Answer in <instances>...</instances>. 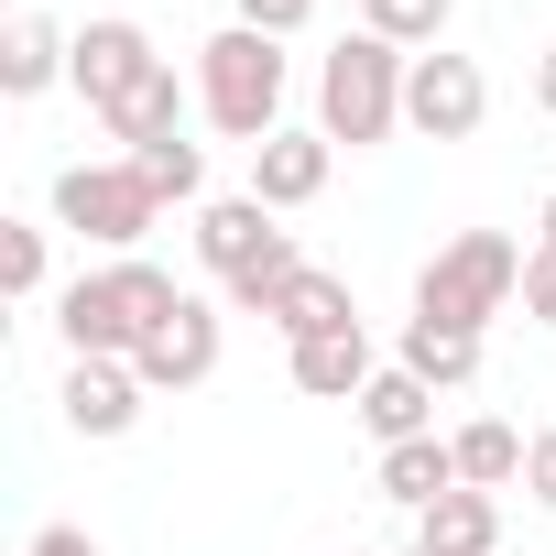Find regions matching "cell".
Instances as JSON below:
<instances>
[{
    "label": "cell",
    "instance_id": "obj_21",
    "mask_svg": "<svg viewBox=\"0 0 556 556\" xmlns=\"http://www.w3.org/2000/svg\"><path fill=\"white\" fill-rule=\"evenodd\" d=\"M175 131H186V88H175V66H164V77L110 121V142H121V153H142V142H175Z\"/></svg>",
    "mask_w": 556,
    "mask_h": 556
},
{
    "label": "cell",
    "instance_id": "obj_16",
    "mask_svg": "<svg viewBox=\"0 0 556 556\" xmlns=\"http://www.w3.org/2000/svg\"><path fill=\"white\" fill-rule=\"evenodd\" d=\"M273 328H285V339H328V328H361V295L339 285V273H295V285L285 295H273Z\"/></svg>",
    "mask_w": 556,
    "mask_h": 556
},
{
    "label": "cell",
    "instance_id": "obj_13",
    "mask_svg": "<svg viewBox=\"0 0 556 556\" xmlns=\"http://www.w3.org/2000/svg\"><path fill=\"white\" fill-rule=\"evenodd\" d=\"M502 545V491H447L415 513V556H491Z\"/></svg>",
    "mask_w": 556,
    "mask_h": 556
},
{
    "label": "cell",
    "instance_id": "obj_23",
    "mask_svg": "<svg viewBox=\"0 0 556 556\" xmlns=\"http://www.w3.org/2000/svg\"><path fill=\"white\" fill-rule=\"evenodd\" d=\"M306 12H317V0H229V23H240V34H273V45H295Z\"/></svg>",
    "mask_w": 556,
    "mask_h": 556
},
{
    "label": "cell",
    "instance_id": "obj_25",
    "mask_svg": "<svg viewBox=\"0 0 556 556\" xmlns=\"http://www.w3.org/2000/svg\"><path fill=\"white\" fill-rule=\"evenodd\" d=\"M523 491H534V502H545V513H556V426H545V437H534V447H523Z\"/></svg>",
    "mask_w": 556,
    "mask_h": 556
},
{
    "label": "cell",
    "instance_id": "obj_17",
    "mask_svg": "<svg viewBox=\"0 0 556 556\" xmlns=\"http://www.w3.org/2000/svg\"><path fill=\"white\" fill-rule=\"evenodd\" d=\"M447 447H458V480H469V491H513V480H523V447H534V437H513L502 415H480V426H458Z\"/></svg>",
    "mask_w": 556,
    "mask_h": 556
},
{
    "label": "cell",
    "instance_id": "obj_15",
    "mask_svg": "<svg viewBox=\"0 0 556 556\" xmlns=\"http://www.w3.org/2000/svg\"><path fill=\"white\" fill-rule=\"evenodd\" d=\"M361 426H371L382 447H404V437H437V393H426L404 361H382V371H371V393H361Z\"/></svg>",
    "mask_w": 556,
    "mask_h": 556
},
{
    "label": "cell",
    "instance_id": "obj_28",
    "mask_svg": "<svg viewBox=\"0 0 556 556\" xmlns=\"http://www.w3.org/2000/svg\"><path fill=\"white\" fill-rule=\"evenodd\" d=\"M534 251H556V197H545V207H534Z\"/></svg>",
    "mask_w": 556,
    "mask_h": 556
},
{
    "label": "cell",
    "instance_id": "obj_10",
    "mask_svg": "<svg viewBox=\"0 0 556 556\" xmlns=\"http://www.w3.org/2000/svg\"><path fill=\"white\" fill-rule=\"evenodd\" d=\"M328 175H339V142H328V131H273V142L251 153V197H262L273 218H285V207H317Z\"/></svg>",
    "mask_w": 556,
    "mask_h": 556
},
{
    "label": "cell",
    "instance_id": "obj_4",
    "mask_svg": "<svg viewBox=\"0 0 556 556\" xmlns=\"http://www.w3.org/2000/svg\"><path fill=\"white\" fill-rule=\"evenodd\" d=\"M197 110L229 131V142H273V131H285V45H273V34H207L197 45Z\"/></svg>",
    "mask_w": 556,
    "mask_h": 556
},
{
    "label": "cell",
    "instance_id": "obj_3",
    "mask_svg": "<svg viewBox=\"0 0 556 556\" xmlns=\"http://www.w3.org/2000/svg\"><path fill=\"white\" fill-rule=\"evenodd\" d=\"M513 295H523V251H513L502 229H458V240L415 273V328H458V339H480Z\"/></svg>",
    "mask_w": 556,
    "mask_h": 556
},
{
    "label": "cell",
    "instance_id": "obj_22",
    "mask_svg": "<svg viewBox=\"0 0 556 556\" xmlns=\"http://www.w3.org/2000/svg\"><path fill=\"white\" fill-rule=\"evenodd\" d=\"M0 285H12L23 306L45 295V229H34V218H0Z\"/></svg>",
    "mask_w": 556,
    "mask_h": 556
},
{
    "label": "cell",
    "instance_id": "obj_26",
    "mask_svg": "<svg viewBox=\"0 0 556 556\" xmlns=\"http://www.w3.org/2000/svg\"><path fill=\"white\" fill-rule=\"evenodd\" d=\"M23 556H99V534H88V523H45Z\"/></svg>",
    "mask_w": 556,
    "mask_h": 556
},
{
    "label": "cell",
    "instance_id": "obj_11",
    "mask_svg": "<svg viewBox=\"0 0 556 556\" xmlns=\"http://www.w3.org/2000/svg\"><path fill=\"white\" fill-rule=\"evenodd\" d=\"M66 66H77V34H55L45 12H12V23H0V99H45Z\"/></svg>",
    "mask_w": 556,
    "mask_h": 556
},
{
    "label": "cell",
    "instance_id": "obj_20",
    "mask_svg": "<svg viewBox=\"0 0 556 556\" xmlns=\"http://www.w3.org/2000/svg\"><path fill=\"white\" fill-rule=\"evenodd\" d=\"M121 164H142V186H153L164 207H197V197H207V153H197L186 131H175V142H142V153H121Z\"/></svg>",
    "mask_w": 556,
    "mask_h": 556
},
{
    "label": "cell",
    "instance_id": "obj_27",
    "mask_svg": "<svg viewBox=\"0 0 556 556\" xmlns=\"http://www.w3.org/2000/svg\"><path fill=\"white\" fill-rule=\"evenodd\" d=\"M534 110H545V121H556V45H545V55H534Z\"/></svg>",
    "mask_w": 556,
    "mask_h": 556
},
{
    "label": "cell",
    "instance_id": "obj_19",
    "mask_svg": "<svg viewBox=\"0 0 556 556\" xmlns=\"http://www.w3.org/2000/svg\"><path fill=\"white\" fill-rule=\"evenodd\" d=\"M447 12H458V0H361V34H382L404 55H437L447 45Z\"/></svg>",
    "mask_w": 556,
    "mask_h": 556
},
{
    "label": "cell",
    "instance_id": "obj_2",
    "mask_svg": "<svg viewBox=\"0 0 556 556\" xmlns=\"http://www.w3.org/2000/svg\"><path fill=\"white\" fill-rule=\"evenodd\" d=\"M404 66H415L404 45H382V34H339L328 66H317V131L350 142V153L393 142V131H404Z\"/></svg>",
    "mask_w": 556,
    "mask_h": 556
},
{
    "label": "cell",
    "instance_id": "obj_8",
    "mask_svg": "<svg viewBox=\"0 0 556 556\" xmlns=\"http://www.w3.org/2000/svg\"><path fill=\"white\" fill-rule=\"evenodd\" d=\"M131 371H142V393H197V382L218 371V306H207V295H186V306L142 339V361H131Z\"/></svg>",
    "mask_w": 556,
    "mask_h": 556
},
{
    "label": "cell",
    "instance_id": "obj_14",
    "mask_svg": "<svg viewBox=\"0 0 556 556\" xmlns=\"http://www.w3.org/2000/svg\"><path fill=\"white\" fill-rule=\"evenodd\" d=\"M447 491H469V480H458V447H447V437H404V447H382V502L426 513V502H447Z\"/></svg>",
    "mask_w": 556,
    "mask_h": 556
},
{
    "label": "cell",
    "instance_id": "obj_18",
    "mask_svg": "<svg viewBox=\"0 0 556 556\" xmlns=\"http://www.w3.org/2000/svg\"><path fill=\"white\" fill-rule=\"evenodd\" d=\"M404 371H415L426 393H458V382H480V339H458V328H404Z\"/></svg>",
    "mask_w": 556,
    "mask_h": 556
},
{
    "label": "cell",
    "instance_id": "obj_7",
    "mask_svg": "<svg viewBox=\"0 0 556 556\" xmlns=\"http://www.w3.org/2000/svg\"><path fill=\"white\" fill-rule=\"evenodd\" d=\"M491 121V77H480V55H415L404 66V131H426V142H469Z\"/></svg>",
    "mask_w": 556,
    "mask_h": 556
},
{
    "label": "cell",
    "instance_id": "obj_12",
    "mask_svg": "<svg viewBox=\"0 0 556 556\" xmlns=\"http://www.w3.org/2000/svg\"><path fill=\"white\" fill-rule=\"evenodd\" d=\"M371 339L361 328H328V339H295V393H317V404H361L371 393Z\"/></svg>",
    "mask_w": 556,
    "mask_h": 556
},
{
    "label": "cell",
    "instance_id": "obj_9",
    "mask_svg": "<svg viewBox=\"0 0 556 556\" xmlns=\"http://www.w3.org/2000/svg\"><path fill=\"white\" fill-rule=\"evenodd\" d=\"M55 404H66V426H77V437H131L153 393H142V371H131V361H66Z\"/></svg>",
    "mask_w": 556,
    "mask_h": 556
},
{
    "label": "cell",
    "instance_id": "obj_24",
    "mask_svg": "<svg viewBox=\"0 0 556 556\" xmlns=\"http://www.w3.org/2000/svg\"><path fill=\"white\" fill-rule=\"evenodd\" d=\"M523 317L556 328V251H523Z\"/></svg>",
    "mask_w": 556,
    "mask_h": 556
},
{
    "label": "cell",
    "instance_id": "obj_29",
    "mask_svg": "<svg viewBox=\"0 0 556 556\" xmlns=\"http://www.w3.org/2000/svg\"><path fill=\"white\" fill-rule=\"evenodd\" d=\"M404 556H415V545H404Z\"/></svg>",
    "mask_w": 556,
    "mask_h": 556
},
{
    "label": "cell",
    "instance_id": "obj_6",
    "mask_svg": "<svg viewBox=\"0 0 556 556\" xmlns=\"http://www.w3.org/2000/svg\"><path fill=\"white\" fill-rule=\"evenodd\" d=\"M153 77H164V55H153V34H142V23H121V12H110V23H88V34H77V66H66V88H77L99 121H121V110L153 88Z\"/></svg>",
    "mask_w": 556,
    "mask_h": 556
},
{
    "label": "cell",
    "instance_id": "obj_1",
    "mask_svg": "<svg viewBox=\"0 0 556 556\" xmlns=\"http://www.w3.org/2000/svg\"><path fill=\"white\" fill-rule=\"evenodd\" d=\"M186 295H175V273L164 262H99V273H77V285L55 295V328H66V361H142V339L175 317Z\"/></svg>",
    "mask_w": 556,
    "mask_h": 556
},
{
    "label": "cell",
    "instance_id": "obj_5",
    "mask_svg": "<svg viewBox=\"0 0 556 556\" xmlns=\"http://www.w3.org/2000/svg\"><path fill=\"white\" fill-rule=\"evenodd\" d=\"M153 218H164V197L142 186V164H66L55 175V229H77L110 262H131L153 240Z\"/></svg>",
    "mask_w": 556,
    "mask_h": 556
}]
</instances>
